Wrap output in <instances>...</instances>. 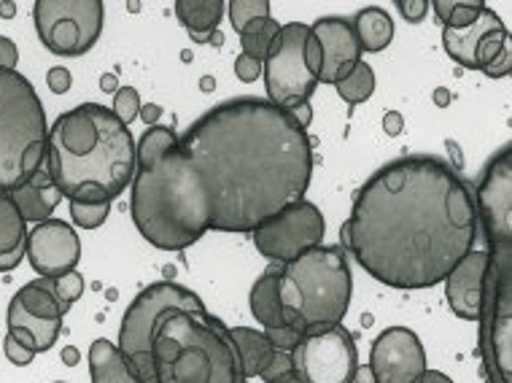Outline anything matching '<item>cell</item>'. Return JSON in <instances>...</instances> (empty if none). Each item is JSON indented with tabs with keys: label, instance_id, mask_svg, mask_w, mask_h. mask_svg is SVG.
Listing matches in <instances>:
<instances>
[{
	"label": "cell",
	"instance_id": "cell-1",
	"mask_svg": "<svg viewBox=\"0 0 512 383\" xmlns=\"http://www.w3.org/2000/svg\"><path fill=\"white\" fill-rule=\"evenodd\" d=\"M133 222L162 251L189 249L205 232H254L305 200L313 143L286 108L235 98L181 138L154 125L135 146Z\"/></svg>",
	"mask_w": 512,
	"mask_h": 383
},
{
	"label": "cell",
	"instance_id": "cell-2",
	"mask_svg": "<svg viewBox=\"0 0 512 383\" xmlns=\"http://www.w3.org/2000/svg\"><path fill=\"white\" fill-rule=\"evenodd\" d=\"M475 195L437 157H399L354 197L340 241L375 281L394 289L442 284L477 238Z\"/></svg>",
	"mask_w": 512,
	"mask_h": 383
},
{
	"label": "cell",
	"instance_id": "cell-3",
	"mask_svg": "<svg viewBox=\"0 0 512 383\" xmlns=\"http://www.w3.org/2000/svg\"><path fill=\"white\" fill-rule=\"evenodd\" d=\"M477 227L486 238L480 297V357L486 383H512V149L504 146L475 192Z\"/></svg>",
	"mask_w": 512,
	"mask_h": 383
},
{
	"label": "cell",
	"instance_id": "cell-4",
	"mask_svg": "<svg viewBox=\"0 0 512 383\" xmlns=\"http://www.w3.org/2000/svg\"><path fill=\"white\" fill-rule=\"evenodd\" d=\"M46 152L54 184L68 200L84 187L106 189L114 200L138 170L130 127L100 103H81L57 116L46 135Z\"/></svg>",
	"mask_w": 512,
	"mask_h": 383
},
{
	"label": "cell",
	"instance_id": "cell-5",
	"mask_svg": "<svg viewBox=\"0 0 512 383\" xmlns=\"http://www.w3.org/2000/svg\"><path fill=\"white\" fill-rule=\"evenodd\" d=\"M157 383H246L230 327L200 308H170L151 340Z\"/></svg>",
	"mask_w": 512,
	"mask_h": 383
},
{
	"label": "cell",
	"instance_id": "cell-6",
	"mask_svg": "<svg viewBox=\"0 0 512 383\" xmlns=\"http://www.w3.org/2000/svg\"><path fill=\"white\" fill-rule=\"evenodd\" d=\"M351 265L343 246H316L281 270V308L286 321L305 330H327L345 319L351 305Z\"/></svg>",
	"mask_w": 512,
	"mask_h": 383
},
{
	"label": "cell",
	"instance_id": "cell-7",
	"mask_svg": "<svg viewBox=\"0 0 512 383\" xmlns=\"http://www.w3.org/2000/svg\"><path fill=\"white\" fill-rule=\"evenodd\" d=\"M44 103L17 71H0V192H14L46 160Z\"/></svg>",
	"mask_w": 512,
	"mask_h": 383
},
{
	"label": "cell",
	"instance_id": "cell-8",
	"mask_svg": "<svg viewBox=\"0 0 512 383\" xmlns=\"http://www.w3.org/2000/svg\"><path fill=\"white\" fill-rule=\"evenodd\" d=\"M203 300L192 289L178 286L173 281H159V284L146 286L135 297L130 308L124 311L122 330H119V351L133 367L141 383H157L154 375V359H151V340H154V327L159 316L170 308H200Z\"/></svg>",
	"mask_w": 512,
	"mask_h": 383
},
{
	"label": "cell",
	"instance_id": "cell-9",
	"mask_svg": "<svg viewBox=\"0 0 512 383\" xmlns=\"http://www.w3.org/2000/svg\"><path fill=\"white\" fill-rule=\"evenodd\" d=\"M106 6L100 0H36L33 22L41 44L57 57H81L98 44Z\"/></svg>",
	"mask_w": 512,
	"mask_h": 383
},
{
	"label": "cell",
	"instance_id": "cell-10",
	"mask_svg": "<svg viewBox=\"0 0 512 383\" xmlns=\"http://www.w3.org/2000/svg\"><path fill=\"white\" fill-rule=\"evenodd\" d=\"M310 27L302 22L281 25L270 52H267L262 73H265L267 100L278 108H289L294 103H308L316 92L318 76L305 63V44Z\"/></svg>",
	"mask_w": 512,
	"mask_h": 383
},
{
	"label": "cell",
	"instance_id": "cell-11",
	"mask_svg": "<svg viewBox=\"0 0 512 383\" xmlns=\"http://www.w3.org/2000/svg\"><path fill=\"white\" fill-rule=\"evenodd\" d=\"M292 365L302 383H354L359 367L354 335L343 324L305 332L292 351Z\"/></svg>",
	"mask_w": 512,
	"mask_h": 383
},
{
	"label": "cell",
	"instance_id": "cell-12",
	"mask_svg": "<svg viewBox=\"0 0 512 383\" xmlns=\"http://www.w3.org/2000/svg\"><path fill=\"white\" fill-rule=\"evenodd\" d=\"M251 235H254V246L262 257L286 265V262L302 257L305 251L321 246L324 235H327V222L316 205L308 200H297V203L286 205L270 222L256 227Z\"/></svg>",
	"mask_w": 512,
	"mask_h": 383
},
{
	"label": "cell",
	"instance_id": "cell-13",
	"mask_svg": "<svg viewBox=\"0 0 512 383\" xmlns=\"http://www.w3.org/2000/svg\"><path fill=\"white\" fill-rule=\"evenodd\" d=\"M442 46L453 63H459L461 68L486 71L488 65L510 46V33H507L502 17L486 6L472 25L461 27V30L442 27Z\"/></svg>",
	"mask_w": 512,
	"mask_h": 383
},
{
	"label": "cell",
	"instance_id": "cell-14",
	"mask_svg": "<svg viewBox=\"0 0 512 383\" xmlns=\"http://www.w3.org/2000/svg\"><path fill=\"white\" fill-rule=\"evenodd\" d=\"M370 370L375 383H418L429 370L424 343L407 327H389L372 343Z\"/></svg>",
	"mask_w": 512,
	"mask_h": 383
},
{
	"label": "cell",
	"instance_id": "cell-15",
	"mask_svg": "<svg viewBox=\"0 0 512 383\" xmlns=\"http://www.w3.org/2000/svg\"><path fill=\"white\" fill-rule=\"evenodd\" d=\"M25 257L41 278H60L76 270L81 259V241L71 224L46 219L27 235Z\"/></svg>",
	"mask_w": 512,
	"mask_h": 383
},
{
	"label": "cell",
	"instance_id": "cell-16",
	"mask_svg": "<svg viewBox=\"0 0 512 383\" xmlns=\"http://www.w3.org/2000/svg\"><path fill=\"white\" fill-rule=\"evenodd\" d=\"M310 36L321 46V73L318 84H340L362 63V46L356 41L351 19L321 17L310 27Z\"/></svg>",
	"mask_w": 512,
	"mask_h": 383
},
{
	"label": "cell",
	"instance_id": "cell-17",
	"mask_svg": "<svg viewBox=\"0 0 512 383\" xmlns=\"http://www.w3.org/2000/svg\"><path fill=\"white\" fill-rule=\"evenodd\" d=\"M486 276V251L472 249L445 278V297L451 311L464 321H477Z\"/></svg>",
	"mask_w": 512,
	"mask_h": 383
},
{
	"label": "cell",
	"instance_id": "cell-18",
	"mask_svg": "<svg viewBox=\"0 0 512 383\" xmlns=\"http://www.w3.org/2000/svg\"><path fill=\"white\" fill-rule=\"evenodd\" d=\"M9 195L19 208V214L25 216V222L41 224L54 214V208L62 200V192L54 184L52 170H49V152H46V160L41 162V168Z\"/></svg>",
	"mask_w": 512,
	"mask_h": 383
},
{
	"label": "cell",
	"instance_id": "cell-19",
	"mask_svg": "<svg viewBox=\"0 0 512 383\" xmlns=\"http://www.w3.org/2000/svg\"><path fill=\"white\" fill-rule=\"evenodd\" d=\"M27 222L9 192H0V273H11L25 257Z\"/></svg>",
	"mask_w": 512,
	"mask_h": 383
},
{
	"label": "cell",
	"instance_id": "cell-20",
	"mask_svg": "<svg viewBox=\"0 0 512 383\" xmlns=\"http://www.w3.org/2000/svg\"><path fill=\"white\" fill-rule=\"evenodd\" d=\"M281 270L283 265H278V262H275L273 268H267L265 276L251 286V297H248L254 319L265 330H275V327L289 324L281 308Z\"/></svg>",
	"mask_w": 512,
	"mask_h": 383
},
{
	"label": "cell",
	"instance_id": "cell-21",
	"mask_svg": "<svg viewBox=\"0 0 512 383\" xmlns=\"http://www.w3.org/2000/svg\"><path fill=\"white\" fill-rule=\"evenodd\" d=\"M230 338L235 343V354H238L240 365V378L248 381V378H256L262 375L270 362L275 357L273 343L267 340L265 332L251 330V327H232Z\"/></svg>",
	"mask_w": 512,
	"mask_h": 383
},
{
	"label": "cell",
	"instance_id": "cell-22",
	"mask_svg": "<svg viewBox=\"0 0 512 383\" xmlns=\"http://www.w3.org/2000/svg\"><path fill=\"white\" fill-rule=\"evenodd\" d=\"M227 9L224 0H176L178 22L189 30L195 44H208L219 30L221 14Z\"/></svg>",
	"mask_w": 512,
	"mask_h": 383
},
{
	"label": "cell",
	"instance_id": "cell-23",
	"mask_svg": "<svg viewBox=\"0 0 512 383\" xmlns=\"http://www.w3.org/2000/svg\"><path fill=\"white\" fill-rule=\"evenodd\" d=\"M89 373L92 383H141L119 346L106 338H98L89 346Z\"/></svg>",
	"mask_w": 512,
	"mask_h": 383
},
{
	"label": "cell",
	"instance_id": "cell-24",
	"mask_svg": "<svg viewBox=\"0 0 512 383\" xmlns=\"http://www.w3.org/2000/svg\"><path fill=\"white\" fill-rule=\"evenodd\" d=\"M351 27H354V36L359 41V46H362V52H383L391 44V38H394V22L378 6L359 11L354 22H351Z\"/></svg>",
	"mask_w": 512,
	"mask_h": 383
},
{
	"label": "cell",
	"instance_id": "cell-25",
	"mask_svg": "<svg viewBox=\"0 0 512 383\" xmlns=\"http://www.w3.org/2000/svg\"><path fill=\"white\" fill-rule=\"evenodd\" d=\"M14 300H17L27 313H33L38 319H60L65 321V308L60 305V300L54 297V286L52 278H36V281H30L14 294Z\"/></svg>",
	"mask_w": 512,
	"mask_h": 383
},
{
	"label": "cell",
	"instance_id": "cell-26",
	"mask_svg": "<svg viewBox=\"0 0 512 383\" xmlns=\"http://www.w3.org/2000/svg\"><path fill=\"white\" fill-rule=\"evenodd\" d=\"M9 330H25L33 335L38 351H49L57 343L62 332L60 319H38L33 313H27L17 300H11L9 305Z\"/></svg>",
	"mask_w": 512,
	"mask_h": 383
},
{
	"label": "cell",
	"instance_id": "cell-27",
	"mask_svg": "<svg viewBox=\"0 0 512 383\" xmlns=\"http://www.w3.org/2000/svg\"><path fill=\"white\" fill-rule=\"evenodd\" d=\"M429 9H434L442 27L461 30L475 22L477 14L486 9V3L483 0H429Z\"/></svg>",
	"mask_w": 512,
	"mask_h": 383
},
{
	"label": "cell",
	"instance_id": "cell-28",
	"mask_svg": "<svg viewBox=\"0 0 512 383\" xmlns=\"http://www.w3.org/2000/svg\"><path fill=\"white\" fill-rule=\"evenodd\" d=\"M335 90L348 106H359L364 100H370L375 92V71L367 63H359L351 76H345L340 84H335Z\"/></svg>",
	"mask_w": 512,
	"mask_h": 383
},
{
	"label": "cell",
	"instance_id": "cell-29",
	"mask_svg": "<svg viewBox=\"0 0 512 383\" xmlns=\"http://www.w3.org/2000/svg\"><path fill=\"white\" fill-rule=\"evenodd\" d=\"M227 11H230V22L238 36L270 19V3L267 0H232V3H227Z\"/></svg>",
	"mask_w": 512,
	"mask_h": 383
},
{
	"label": "cell",
	"instance_id": "cell-30",
	"mask_svg": "<svg viewBox=\"0 0 512 383\" xmlns=\"http://www.w3.org/2000/svg\"><path fill=\"white\" fill-rule=\"evenodd\" d=\"M278 30H281V25H278L273 17L265 19L262 25H256V27H251V30H246V33L240 36L243 54H246V57H251V60H256V63H265V57H267V52H270V46H273L275 36H278Z\"/></svg>",
	"mask_w": 512,
	"mask_h": 383
},
{
	"label": "cell",
	"instance_id": "cell-31",
	"mask_svg": "<svg viewBox=\"0 0 512 383\" xmlns=\"http://www.w3.org/2000/svg\"><path fill=\"white\" fill-rule=\"evenodd\" d=\"M111 214V203H79L71 200V219L84 230H98Z\"/></svg>",
	"mask_w": 512,
	"mask_h": 383
},
{
	"label": "cell",
	"instance_id": "cell-32",
	"mask_svg": "<svg viewBox=\"0 0 512 383\" xmlns=\"http://www.w3.org/2000/svg\"><path fill=\"white\" fill-rule=\"evenodd\" d=\"M54 286V297L60 300V305L65 311H71V305L79 300L81 294H84V276L71 270V273H65L60 278H52Z\"/></svg>",
	"mask_w": 512,
	"mask_h": 383
},
{
	"label": "cell",
	"instance_id": "cell-33",
	"mask_svg": "<svg viewBox=\"0 0 512 383\" xmlns=\"http://www.w3.org/2000/svg\"><path fill=\"white\" fill-rule=\"evenodd\" d=\"M114 116L122 122V125H133L138 114H141V95L135 87H122V90H116L114 106H111Z\"/></svg>",
	"mask_w": 512,
	"mask_h": 383
},
{
	"label": "cell",
	"instance_id": "cell-34",
	"mask_svg": "<svg viewBox=\"0 0 512 383\" xmlns=\"http://www.w3.org/2000/svg\"><path fill=\"white\" fill-rule=\"evenodd\" d=\"M305 332H308L305 330V324H300V321H289V324H283V327L265 330V335H267V340L273 343L275 351H286V354H292Z\"/></svg>",
	"mask_w": 512,
	"mask_h": 383
},
{
	"label": "cell",
	"instance_id": "cell-35",
	"mask_svg": "<svg viewBox=\"0 0 512 383\" xmlns=\"http://www.w3.org/2000/svg\"><path fill=\"white\" fill-rule=\"evenodd\" d=\"M3 351H6V357H9L11 365H17V367H27L30 362H33V357H36V354H33L30 348L22 346L11 332L6 335V340H3Z\"/></svg>",
	"mask_w": 512,
	"mask_h": 383
},
{
	"label": "cell",
	"instance_id": "cell-36",
	"mask_svg": "<svg viewBox=\"0 0 512 383\" xmlns=\"http://www.w3.org/2000/svg\"><path fill=\"white\" fill-rule=\"evenodd\" d=\"M292 370H294L292 354H286V351H275L273 362H270V365L262 370V375H259V378H262L265 383H270V381H275V378H281V375L292 373Z\"/></svg>",
	"mask_w": 512,
	"mask_h": 383
},
{
	"label": "cell",
	"instance_id": "cell-37",
	"mask_svg": "<svg viewBox=\"0 0 512 383\" xmlns=\"http://www.w3.org/2000/svg\"><path fill=\"white\" fill-rule=\"evenodd\" d=\"M397 9L399 14L407 19V22H424L426 11H429V0H397Z\"/></svg>",
	"mask_w": 512,
	"mask_h": 383
},
{
	"label": "cell",
	"instance_id": "cell-38",
	"mask_svg": "<svg viewBox=\"0 0 512 383\" xmlns=\"http://www.w3.org/2000/svg\"><path fill=\"white\" fill-rule=\"evenodd\" d=\"M46 84H49V90H52L54 95H65L73 84L71 71H68L65 65H57V68H52V71L46 73Z\"/></svg>",
	"mask_w": 512,
	"mask_h": 383
},
{
	"label": "cell",
	"instance_id": "cell-39",
	"mask_svg": "<svg viewBox=\"0 0 512 383\" xmlns=\"http://www.w3.org/2000/svg\"><path fill=\"white\" fill-rule=\"evenodd\" d=\"M235 73H238L240 81L251 84V81H256L262 76V63H256V60H251L246 54H240L238 60H235Z\"/></svg>",
	"mask_w": 512,
	"mask_h": 383
},
{
	"label": "cell",
	"instance_id": "cell-40",
	"mask_svg": "<svg viewBox=\"0 0 512 383\" xmlns=\"http://www.w3.org/2000/svg\"><path fill=\"white\" fill-rule=\"evenodd\" d=\"M19 52L14 41L6 36H0V71H17Z\"/></svg>",
	"mask_w": 512,
	"mask_h": 383
},
{
	"label": "cell",
	"instance_id": "cell-41",
	"mask_svg": "<svg viewBox=\"0 0 512 383\" xmlns=\"http://www.w3.org/2000/svg\"><path fill=\"white\" fill-rule=\"evenodd\" d=\"M510 63H512V46H507V49H504V52L499 54L494 63L488 65L483 73H486V76H491V79H502V76H507V73H510Z\"/></svg>",
	"mask_w": 512,
	"mask_h": 383
},
{
	"label": "cell",
	"instance_id": "cell-42",
	"mask_svg": "<svg viewBox=\"0 0 512 383\" xmlns=\"http://www.w3.org/2000/svg\"><path fill=\"white\" fill-rule=\"evenodd\" d=\"M305 63L316 76L321 73V46L313 36H308V44H305Z\"/></svg>",
	"mask_w": 512,
	"mask_h": 383
},
{
	"label": "cell",
	"instance_id": "cell-43",
	"mask_svg": "<svg viewBox=\"0 0 512 383\" xmlns=\"http://www.w3.org/2000/svg\"><path fill=\"white\" fill-rule=\"evenodd\" d=\"M289 114L294 116V122L305 130V127H310V122H313V111H310L308 103H294V106L286 108Z\"/></svg>",
	"mask_w": 512,
	"mask_h": 383
},
{
	"label": "cell",
	"instance_id": "cell-44",
	"mask_svg": "<svg viewBox=\"0 0 512 383\" xmlns=\"http://www.w3.org/2000/svg\"><path fill=\"white\" fill-rule=\"evenodd\" d=\"M383 130H386L391 138L402 133V130H405V119H402V114H399V111H389V114L383 116Z\"/></svg>",
	"mask_w": 512,
	"mask_h": 383
},
{
	"label": "cell",
	"instance_id": "cell-45",
	"mask_svg": "<svg viewBox=\"0 0 512 383\" xmlns=\"http://www.w3.org/2000/svg\"><path fill=\"white\" fill-rule=\"evenodd\" d=\"M146 122L149 127L157 125V119L162 116V106H157V103H149V106H141V114H138Z\"/></svg>",
	"mask_w": 512,
	"mask_h": 383
},
{
	"label": "cell",
	"instance_id": "cell-46",
	"mask_svg": "<svg viewBox=\"0 0 512 383\" xmlns=\"http://www.w3.org/2000/svg\"><path fill=\"white\" fill-rule=\"evenodd\" d=\"M79 359H81L79 348H73V346L62 348V362H65V365H68V367L79 365Z\"/></svg>",
	"mask_w": 512,
	"mask_h": 383
},
{
	"label": "cell",
	"instance_id": "cell-47",
	"mask_svg": "<svg viewBox=\"0 0 512 383\" xmlns=\"http://www.w3.org/2000/svg\"><path fill=\"white\" fill-rule=\"evenodd\" d=\"M418 383H453V378H448V375L440 373V370H426L424 378Z\"/></svg>",
	"mask_w": 512,
	"mask_h": 383
},
{
	"label": "cell",
	"instance_id": "cell-48",
	"mask_svg": "<svg viewBox=\"0 0 512 383\" xmlns=\"http://www.w3.org/2000/svg\"><path fill=\"white\" fill-rule=\"evenodd\" d=\"M354 383H375V375H372L370 365H359V367H356Z\"/></svg>",
	"mask_w": 512,
	"mask_h": 383
},
{
	"label": "cell",
	"instance_id": "cell-49",
	"mask_svg": "<svg viewBox=\"0 0 512 383\" xmlns=\"http://www.w3.org/2000/svg\"><path fill=\"white\" fill-rule=\"evenodd\" d=\"M0 17L3 19L17 17V3H14V0H3V3H0Z\"/></svg>",
	"mask_w": 512,
	"mask_h": 383
},
{
	"label": "cell",
	"instance_id": "cell-50",
	"mask_svg": "<svg viewBox=\"0 0 512 383\" xmlns=\"http://www.w3.org/2000/svg\"><path fill=\"white\" fill-rule=\"evenodd\" d=\"M100 90H103V92H116V90H119V84H116V76L106 73V76L100 79Z\"/></svg>",
	"mask_w": 512,
	"mask_h": 383
},
{
	"label": "cell",
	"instance_id": "cell-51",
	"mask_svg": "<svg viewBox=\"0 0 512 383\" xmlns=\"http://www.w3.org/2000/svg\"><path fill=\"white\" fill-rule=\"evenodd\" d=\"M434 103L440 108H445L448 103H451V92L445 90V87H440V90H434Z\"/></svg>",
	"mask_w": 512,
	"mask_h": 383
},
{
	"label": "cell",
	"instance_id": "cell-52",
	"mask_svg": "<svg viewBox=\"0 0 512 383\" xmlns=\"http://www.w3.org/2000/svg\"><path fill=\"white\" fill-rule=\"evenodd\" d=\"M270 383H302V381H300V375L292 370V373L281 375V378H275V381H270Z\"/></svg>",
	"mask_w": 512,
	"mask_h": 383
},
{
	"label": "cell",
	"instance_id": "cell-53",
	"mask_svg": "<svg viewBox=\"0 0 512 383\" xmlns=\"http://www.w3.org/2000/svg\"><path fill=\"white\" fill-rule=\"evenodd\" d=\"M208 44H213V46H221V44H224V36H221L219 30H216V33H213V36H211V41H208Z\"/></svg>",
	"mask_w": 512,
	"mask_h": 383
},
{
	"label": "cell",
	"instance_id": "cell-54",
	"mask_svg": "<svg viewBox=\"0 0 512 383\" xmlns=\"http://www.w3.org/2000/svg\"><path fill=\"white\" fill-rule=\"evenodd\" d=\"M203 90L211 92L213 90V79H203Z\"/></svg>",
	"mask_w": 512,
	"mask_h": 383
},
{
	"label": "cell",
	"instance_id": "cell-55",
	"mask_svg": "<svg viewBox=\"0 0 512 383\" xmlns=\"http://www.w3.org/2000/svg\"><path fill=\"white\" fill-rule=\"evenodd\" d=\"M54 383H62V381H54Z\"/></svg>",
	"mask_w": 512,
	"mask_h": 383
}]
</instances>
